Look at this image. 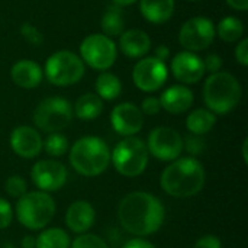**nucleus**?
Listing matches in <instances>:
<instances>
[{
	"mask_svg": "<svg viewBox=\"0 0 248 248\" xmlns=\"http://www.w3.org/2000/svg\"><path fill=\"white\" fill-rule=\"evenodd\" d=\"M110 124L122 137H135L144 126V113L134 103L116 105L110 113Z\"/></svg>",
	"mask_w": 248,
	"mask_h": 248,
	"instance_id": "4468645a",
	"label": "nucleus"
},
{
	"mask_svg": "<svg viewBox=\"0 0 248 248\" xmlns=\"http://www.w3.org/2000/svg\"><path fill=\"white\" fill-rule=\"evenodd\" d=\"M55 202L49 193L35 190L25 193L16 203V218L19 224L31 231L44 230L54 218Z\"/></svg>",
	"mask_w": 248,
	"mask_h": 248,
	"instance_id": "39448f33",
	"label": "nucleus"
},
{
	"mask_svg": "<svg viewBox=\"0 0 248 248\" xmlns=\"http://www.w3.org/2000/svg\"><path fill=\"white\" fill-rule=\"evenodd\" d=\"M140 109H141V112L145 113V115H150V116L157 115V113H160V110H161L160 99L155 97V96H148V97H145V99L142 100Z\"/></svg>",
	"mask_w": 248,
	"mask_h": 248,
	"instance_id": "72a5a7b5",
	"label": "nucleus"
},
{
	"mask_svg": "<svg viewBox=\"0 0 248 248\" xmlns=\"http://www.w3.org/2000/svg\"><path fill=\"white\" fill-rule=\"evenodd\" d=\"M217 124V116L209 109H195L186 118V128L193 135H205Z\"/></svg>",
	"mask_w": 248,
	"mask_h": 248,
	"instance_id": "5701e85b",
	"label": "nucleus"
},
{
	"mask_svg": "<svg viewBox=\"0 0 248 248\" xmlns=\"http://www.w3.org/2000/svg\"><path fill=\"white\" fill-rule=\"evenodd\" d=\"M171 71L180 83L195 84L202 80L205 74L203 60L195 52H179L171 60Z\"/></svg>",
	"mask_w": 248,
	"mask_h": 248,
	"instance_id": "dca6fc26",
	"label": "nucleus"
},
{
	"mask_svg": "<svg viewBox=\"0 0 248 248\" xmlns=\"http://www.w3.org/2000/svg\"><path fill=\"white\" fill-rule=\"evenodd\" d=\"M227 3L235 10L246 12L248 9V0H227Z\"/></svg>",
	"mask_w": 248,
	"mask_h": 248,
	"instance_id": "ea45409f",
	"label": "nucleus"
},
{
	"mask_svg": "<svg viewBox=\"0 0 248 248\" xmlns=\"http://www.w3.org/2000/svg\"><path fill=\"white\" fill-rule=\"evenodd\" d=\"M96 92L97 96L103 100H115L121 92H122V83L121 80L112 74V73H106L103 71L97 78H96Z\"/></svg>",
	"mask_w": 248,
	"mask_h": 248,
	"instance_id": "a878e982",
	"label": "nucleus"
},
{
	"mask_svg": "<svg viewBox=\"0 0 248 248\" xmlns=\"http://www.w3.org/2000/svg\"><path fill=\"white\" fill-rule=\"evenodd\" d=\"M71 238L61 228H46L35 237V248H70Z\"/></svg>",
	"mask_w": 248,
	"mask_h": 248,
	"instance_id": "b1692460",
	"label": "nucleus"
},
{
	"mask_svg": "<svg viewBox=\"0 0 248 248\" xmlns=\"http://www.w3.org/2000/svg\"><path fill=\"white\" fill-rule=\"evenodd\" d=\"M71 167L81 176L96 177L110 164V150L99 137H83L68 150Z\"/></svg>",
	"mask_w": 248,
	"mask_h": 248,
	"instance_id": "7ed1b4c3",
	"label": "nucleus"
},
{
	"mask_svg": "<svg viewBox=\"0 0 248 248\" xmlns=\"http://www.w3.org/2000/svg\"><path fill=\"white\" fill-rule=\"evenodd\" d=\"M13 221V208L12 205L0 198V230H6Z\"/></svg>",
	"mask_w": 248,
	"mask_h": 248,
	"instance_id": "473e14b6",
	"label": "nucleus"
},
{
	"mask_svg": "<svg viewBox=\"0 0 248 248\" xmlns=\"http://www.w3.org/2000/svg\"><path fill=\"white\" fill-rule=\"evenodd\" d=\"M42 150H45V153L48 155L58 158L68 153L70 144H68L67 137H64L62 134L52 132V134H48V137L45 138V141L42 144Z\"/></svg>",
	"mask_w": 248,
	"mask_h": 248,
	"instance_id": "cd10ccee",
	"label": "nucleus"
},
{
	"mask_svg": "<svg viewBox=\"0 0 248 248\" xmlns=\"http://www.w3.org/2000/svg\"><path fill=\"white\" fill-rule=\"evenodd\" d=\"M203 67H205V73H218L222 67V58L218 54H209L205 60H203Z\"/></svg>",
	"mask_w": 248,
	"mask_h": 248,
	"instance_id": "f704fd0d",
	"label": "nucleus"
},
{
	"mask_svg": "<svg viewBox=\"0 0 248 248\" xmlns=\"http://www.w3.org/2000/svg\"><path fill=\"white\" fill-rule=\"evenodd\" d=\"M190 1H195V0H190Z\"/></svg>",
	"mask_w": 248,
	"mask_h": 248,
	"instance_id": "37998d69",
	"label": "nucleus"
},
{
	"mask_svg": "<svg viewBox=\"0 0 248 248\" xmlns=\"http://www.w3.org/2000/svg\"><path fill=\"white\" fill-rule=\"evenodd\" d=\"M217 32L219 35V38L225 42H235L238 41L243 33H244V25L243 22L235 17V16H227L224 19H221V22L218 23Z\"/></svg>",
	"mask_w": 248,
	"mask_h": 248,
	"instance_id": "bb28decb",
	"label": "nucleus"
},
{
	"mask_svg": "<svg viewBox=\"0 0 248 248\" xmlns=\"http://www.w3.org/2000/svg\"><path fill=\"white\" fill-rule=\"evenodd\" d=\"M73 112L81 121H93L102 115L103 100L94 93H86L77 99Z\"/></svg>",
	"mask_w": 248,
	"mask_h": 248,
	"instance_id": "4be33fe9",
	"label": "nucleus"
},
{
	"mask_svg": "<svg viewBox=\"0 0 248 248\" xmlns=\"http://www.w3.org/2000/svg\"><path fill=\"white\" fill-rule=\"evenodd\" d=\"M42 68L39 64L31 60H22L17 61L12 70H10V77L13 83L22 89H35L41 84L42 81Z\"/></svg>",
	"mask_w": 248,
	"mask_h": 248,
	"instance_id": "aec40b11",
	"label": "nucleus"
},
{
	"mask_svg": "<svg viewBox=\"0 0 248 248\" xmlns=\"http://www.w3.org/2000/svg\"><path fill=\"white\" fill-rule=\"evenodd\" d=\"M247 145H248V140H244V142H243V158H244V161H246V163H248Z\"/></svg>",
	"mask_w": 248,
	"mask_h": 248,
	"instance_id": "79ce46f5",
	"label": "nucleus"
},
{
	"mask_svg": "<svg viewBox=\"0 0 248 248\" xmlns=\"http://www.w3.org/2000/svg\"><path fill=\"white\" fill-rule=\"evenodd\" d=\"M137 0H113V3L119 7H124V6H129L132 3H135Z\"/></svg>",
	"mask_w": 248,
	"mask_h": 248,
	"instance_id": "a19ab883",
	"label": "nucleus"
},
{
	"mask_svg": "<svg viewBox=\"0 0 248 248\" xmlns=\"http://www.w3.org/2000/svg\"><path fill=\"white\" fill-rule=\"evenodd\" d=\"M96 221V211L87 201L73 202L65 212V224L70 231L76 234L87 232Z\"/></svg>",
	"mask_w": 248,
	"mask_h": 248,
	"instance_id": "f3484780",
	"label": "nucleus"
},
{
	"mask_svg": "<svg viewBox=\"0 0 248 248\" xmlns=\"http://www.w3.org/2000/svg\"><path fill=\"white\" fill-rule=\"evenodd\" d=\"M158 99L161 103V109L171 115L185 113L193 105V93L189 87L183 84H174L169 87Z\"/></svg>",
	"mask_w": 248,
	"mask_h": 248,
	"instance_id": "a211bd4d",
	"label": "nucleus"
},
{
	"mask_svg": "<svg viewBox=\"0 0 248 248\" xmlns=\"http://www.w3.org/2000/svg\"><path fill=\"white\" fill-rule=\"evenodd\" d=\"M205 182V169L195 157H179L163 170L160 177L161 189L179 199L196 196L202 192Z\"/></svg>",
	"mask_w": 248,
	"mask_h": 248,
	"instance_id": "f03ea898",
	"label": "nucleus"
},
{
	"mask_svg": "<svg viewBox=\"0 0 248 248\" xmlns=\"http://www.w3.org/2000/svg\"><path fill=\"white\" fill-rule=\"evenodd\" d=\"M80 55L83 62L89 67L99 71H106L116 61L118 49L109 36L103 33H93L83 39L80 45Z\"/></svg>",
	"mask_w": 248,
	"mask_h": 248,
	"instance_id": "1a4fd4ad",
	"label": "nucleus"
},
{
	"mask_svg": "<svg viewBox=\"0 0 248 248\" xmlns=\"http://www.w3.org/2000/svg\"><path fill=\"white\" fill-rule=\"evenodd\" d=\"M20 33H22V36L25 38V41L29 42V44L33 45V46H41V45L44 44V36H42V33H41L33 25H31L29 22H25V23L20 26Z\"/></svg>",
	"mask_w": 248,
	"mask_h": 248,
	"instance_id": "7c9ffc66",
	"label": "nucleus"
},
{
	"mask_svg": "<svg viewBox=\"0 0 248 248\" xmlns=\"http://www.w3.org/2000/svg\"><path fill=\"white\" fill-rule=\"evenodd\" d=\"M215 33V26L211 19L196 16L183 23L179 32V42L186 51L198 52L212 44Z\"/></svg>",
	"mask_w": 248,
	"mask_h": 248,
	"instance_id": "9b49d317",
	"label": "nucleus"
},
{
	"mask_svg": "<svg viewBox=\"0 0 248 248\" xmlns=\"http://www.w3.org/2000/svg\"><path fill=\"white\" fill-rule=\"evenodd\" d=\"M141 15L151 23H166L174 12V0H140Z\"/></svg>",
	"mask_w": 248,
	"mask_h": 248,
	"instance_id": "412c9836",
	"label": "nucleus"
},
{
	"mask_svg": "<svg viewBox=\"0 0 248 248\" xmlns=\"http://www.w3.org/2000/svg\"><path fill=\"white\" fill-rule=\"evenodd\" d=\"M118 219L126 232L135 237H147L161 228L166 209L158 198L138 190L128 193L119 202Z\"/></svg>",
	"mask_w": 248,
	"mask_h": 248,
	"instance_id": "f257e3e1",
	"label": "nucleus"
},
{
	"mask_svg": "<svg viewBox=\"0 0 248 248\" xmlns=\"http://www.w3.org/2000/svg\"><path fill=\"white\" fill-rule=\"evenodd\" d=\"M45 76L54 86H71L83 78L84 62L71 51H57L45 62Z\"/></svg>",
	"mask_w": 248,
	"mask_h": 248,
	"instance_id": "6e6552de",
	"label": "nucleus"
},
{
	"mask_svg": "<svg viewBox=\"0 0 248 248\" xmlns=\"http://www.w3.org/2000/svg\"><path fill=\"white\" fill-rule=\"evenodd\" d=\"M150 155L155 157L160 161H174L183 153V137L173 128L158 126L154 128L148 141L145 142Z\"/></svg>",
	"mask_w": 248,
	"mask_h": 248,
	"instance_id": "9d476101",
	"label": "nucleus"
},
{
	"mask_svg": "<svg viewBox=\"0 0 248 248\" xmlns=\"http://www.w3.org/2000/svg\"><path fill=\"white\" fill-rule=\"evenodd\" d=\"M119 36V48L128 58H142L151 48L150 36L141 29H129Z\"/></svg>",
	"mask_w": 248,
	"mask_h": 248,
	"instance_id": "6ab92c4d",
	"label": "nucleus"
},
{
	"mask_svg": "<svg viewBox=\"0 0 248 248\" xmlns=\"http://www.w3.org/2000/svg\"><path fill=\"white\" fill-rule=\"evenodd\" d=\"M73 106L60 96L44 99L33 112V124L38 129L52 134L65 129L73 121Z\"/></svg>",
	"mask_w": 248,
	"mask_h": 248,
	"instance_id": "0eeeda50",
	"label": "nucleus"
},
{
	"mask_svg": "<svg viewBox=\"0 0 248 248\" xmlns=\"http://www.w3.org/2000/svg\"><path fill=\"white\" fill-rule=\"evenodd\" d=\"M235 58L237 61L243 65V67H247L248 65V39H243L237 48H235Z\"/></svg>",
	"mask_w": 248,
	"mask_h": 248,
	"instance_id": "e433bc0d",
	"label": "nucleus"
},
{
	"mask_svg": "<svg viewBox=\"0 0 248 248\" xmlns=\"http://www.w3.org/2000/svg\"><path fill=\"white\" fill-rule=\"evenodd\" d=\"M33 185L45 193L58 192L68 179L67 167L57 160H39L31 170Z\"/></svg>",
	"mask_w": 248,
	"mask_h": 248,
	"instance_id": "ddd939ff",
	"label": "nucleus"
},
{
	"mask_svg": "<svg viewBox=\"0 0 248 248\" xmlns=\"http://www.w3.org/2000/svg\"><path fill=\"white\" fill-rule=\"evenodd\" d=\"M193 248H222V243H221V240L217 235L208 234V235L201 237L195 243Z\"/></svg>",
	"mask_w": 248,
	"mask_h": 248,
	"instance_id": "c9c22d12",
	"label": "nucleus"
},
{
	"mask_svg": "<svg viewBox=\"0 0 248 248\" xmlns=\"http://www.w3.org/2000/svg\"><path fill=\"white\" fill-rule=\"evenodd\" d=\"M154 57L157 58V60H160V61H166L169 57H170V49L166 46V45H158L157 48H155V54H154Z\"/></svg>",
	"mask_w": 248,
	"mask_h": 248,
	"instance_id": "58836bf2",
	"label": "nucleus"
},
{
	"mask_svg": "<svg viewBox=\"0 0 248 248\" xmlns=\"http://www.w3.org/2000/svg\"><path fill=\"white\" fill-rule=\"evenodd\" d=\"M150 153L147 144L138 137H125L110 153V163L124 177H137L147 169Z\"/></svg>",
	"mask_w": 248,
	"mask_h": 248,
	"instance_id": "423d86ee",
	"label": "nucleus"
},
{
	"mask_svg": "<svg viewBox=\"0 0 248 248\" xmlns=\"http://www.w3.org/2000/svg\"><path fill=\"white\" fill-rule=\"evenodd\" d=\"M124 248H155L154 244H151L150 241H147V240H144V238H132V240H129Z\"/></svg>",
	"mask_w": 248,
	"mask_h": 248,
	"instance_id": "4c0bfd02",
	"label": "nucleus"
},
{
	"mask_svg": "<svg viewBox=\"0 0 248 248\" xmlns=\"http://www.w3.org/2000/svg\"><path fill=\"white\" fill-rule=\"evenodd\" d=\"M44 140L41 134L31 126H17L10 134V147L12 151L20 158L31 160L39 155L42 151Z\"/></svg>",
	"mask_w": 248,
	"mask_h": 248,
	"instance_id": "2eb2a0df",
	"label": "nucleus"
},
{
	"mask_svg": "<svg viewBox=\"0 0 248 248\" xmlns=\"http://www.w3.org/2000/svg\"><path fill=\"white\" fill-rule=\"evenodd\" d=\"M125 28V16L122 7L109 6L102 17V29L106 36H119Z\"/></svg>",
	"mask_w": 248,
	"mask_h": 248,
	"instance_id": "393cba45",
	"label": "nucleus"
},
{
	"mask_svg": "<svg viewBox=\"0 0 248 248\" xmlns=\"http://www.w3.org/2000/svg\"><path fill=\"white\" fill-rule=\"evenodd\" d=\"M70 248H109L108 244L97 235L94 234H80L78 237L74 238V241H71Z\"/></svg>",
	"mask_w": 248,
	"mask_h": 248,
	"instance_id": "c756f323",
	"label": "nucleus"
},
{
	"mask_svg": "<svg viewBox=\"0 0 248 248\" xmlns=\"http://www.w3.org/2000/svg\"><path fill=\"white\" fill-rule=\"evenodd\" d=\"M169 71L166 62L155 57H147L140 60L132 70V80L135 86L147 93H153L161 89L167 80Z\"/></svg>",
	"mask_w": 248,
	"mask_h": 248,
	"instance_id": "f8f14e48",
	"label": "nucleus"
},
{
	"mask_svg": "<svg viewBox=\"0 0 248 248\" xmlns=\"http://www.w3.org/2000/svg\"><path fill=\"white\" fill-rule=\"evenodd\" d=\"M183 150H186L190 155H198L205 150V141L201 140L199 135H189L183 140Z\"/></svg>",
	"mask_w": 248,
	"mask_h": 248,
	"instance_id": "2f4dec72",
	"label": "nucleus"
},
{
	"mask_svg": "<svg viewBox=\"0 0 248 248\" xmlns=\"http://www.w3.org/2000/svg\"><path fill=\"white\" fill-rule=\"evenodd\" d=\"M243 96L238 80L225 71L211 74L203 86V100L208 109L215 115H227L232 112Z\"/></svg>",
	"mask_w": 248,
	"mask_h": 248,
	"instance_id": "20e7f679",
	"label": "nucleus"
},
{
	"mask_svg": "<svg viewBox=\"0 0 248 248\" xmlns=\"http://www.w3.org/2000/svg\"><path fill=\"white\" fill-rule=\"evenodd\" d=\"M4 190L6 193L13 199H20L25 193H28V185L22 176L13 174L6 179L4 182Z\"/></svg>",
	"mask_w": 248,
	"mask_h": 248,
	"instance_id": "c85d7f7f",
	"label": "nucleus"
}]
</instances>
